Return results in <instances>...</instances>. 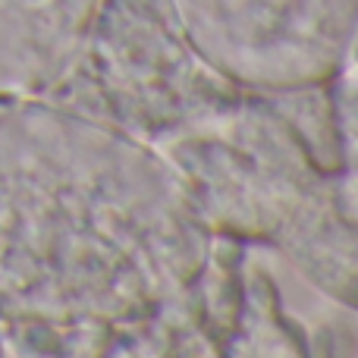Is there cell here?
Masks as SVG:
<instances>
[{"label": "cell", "mask_w": 358, "mask_h": 358, "mask_svg": "<svg viewBox=\"0 0 358 358\" xmlns=\"http://www.w3.org/2000/svg\"><path fill=\"white\" fill-rule=\"evenodd\" d=\"M245 258L155 148L48 98H0V327L16 352L233 358Z\"/></svg>", "instance_id": "cell-1"}, {"label": "cell", "mask_w": 358, "mask_h": 358, "mask_svg": "<svg viewBox=\"0 0 358 358\" xmlns=\"http://www.w3.org/2000/svg\"><path fill=\"white\" fill-rule=\"evenodd\" d=\"M44 98L157 148L242 88L201 60L170 0H98L79 57Z\"/></svg>", "instance_id": "cell-2"}, {"label": "cell", "mask_w": 358, "mask_h": 358, "mask_svg": "<svg viewBox=\"0 0 358 358\" xmlns=\"http://www.w3.org/2000/svg\"><path fill=\"white\" fill-rule=\"evenodd\" d=\"M155 151L210 233L255 248H271L324 179L277 101L261 92H242Z\"/></svg>", "instance_id": "cell-3"}, {"label": "cell", "mask_w": 358, "mask_h": 358, "mask_svg": "<svg viewBox=\"0 0 358 358\" xmlns=\"http://www.w3.org/2000/svg\"><path fill=\"white\" fill-rule=\"evenodd\" d=\"M208 66L242 92L324 85L349 63L358 0H170Z\"/></svg>", "instance_id": "cell-4"}, {"label": "cell", "mask_w": 358, "mask_h": 358, "mask_svg": "<svg viewBox=\"0 0 358 358\" xmlns=\"http://www.w3.org/2000/svg\"><path fill=\"white\" fill-rule=\"evenodd\" d=\"M98 0H0V98H44L69 73Z\"/></svg>", "instance_id": "cell-5"}, {"label": "cell", "mask_w": 358, "mask_h": 358, "mask_svg": "<svg viewBox=\"0 0 358 358\" xmlns=\"http://www.w3.org/2000/svg\"><path fill=\"white\" fill-rule=\"evenodd\" d=\"M271 248L283 255L315 292L358 315V220L334 208L330 176L321 179Z\"/></svg>", "instance_id": "cell-6"}, {"label": "cell", "mask_w": 358, "mask_h": 358, "mask_svg": "<svg viewBox=\"0 0 358 358\" xmlns=\"http://www.w3.org/2000/svg\"><path fill=\"white\" fill-rule=\"evenodd\" d=\"M327 85H330V101H334L340 173L358 176V76L346 66L340 76H334Z\"/></svg>", "instance_id": "cell-7"}, {"label": "cell", "mask_w": 358, "mask_h": 358, "mask_svg": "<svg viewBox=\"0 0 358 358\" xmlns=\"http://www.w3.org/2000/svg\"><path fill=\"white\" fill-rule=\"evenodd\" d=\"M346 66L358 76V31H355V41H352V50H349V63H346Z\"/></svg>", "instance_id": "cell-8"}, {"label": "cell", "mask_w": 358, "mask_h": 358, "mask_svg": "<svg viewBox=\"0 0 358 358\" xmlns=\"http://www.w3.org/2000/svg\"><path fill=\"white\" fill-rule=\"evenodd\" d=\"M10 352V346H6V336H3V327H0V355Z\"/></svg>", "instance_id": "cell-9"}]
</instances>
